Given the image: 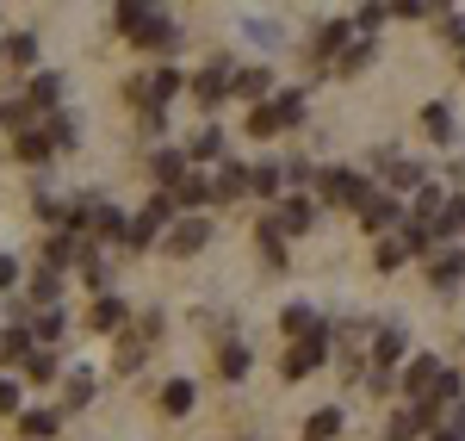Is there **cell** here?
Masks as SVG:
<instances>
[{"instance_id": "1", "label": "cell", "mask_w": 465, "mask_h": 441, "mask_svg": "<svg viewBox=\"0 0 465 441\" xmlns=\"http://www.w3.org/2000/svg\"><path fill=\"white\" fill-rule=\"evenodd\" d=\"M118 32L137 37V44L168 50V44H174V19H168V13H155V6H143V0H124V6H118Z\"/></svg>"}, {"instance_id": "2", "label": "cell", "mask_w": 465, "mask_h": 441, "mask_svg": "<svg viewBox=\"0 0 465 441\" xmlns=\"http://www.w3.org/2000/svg\"><path fill=\"white\" fill-rule=\"evenodd\" d=\"M366 193H372V181H366L360 168H322V181H317L322 205H348V212L366 205Z\"/></svg>"}, {"instance_id": "3", "label": "cell", "mask_w": 465, "mask_h": 441, "mask_svg": "<svg viewBox=\"0 0 465 441\" xmlns=\"http://www.w3.org/2000/svg\"><path fill=\"white\" fill-rule=\"evenodd\" d=\"M298 118H304V94H292V87H286L280 100H267V106L249 112V131H254V137H280V131H292Z\"/></svg>"}, {"instance_id": "4", "label": "cell", "mask_w": 465, "mask_h": 441, "mask_svg": "<svg viewBox=\"0 0 465 441\" xmlns=\"http://www.w3.org/2000/svg\"><path fill=\"white\" fill-rule=\"evenodd\" d=\"M329 355H335V336L322 330V336H311V342H292L286 361H280V373H286V379H311V373H317Z\"/></svg>"}, {"instance_id": "5", "label": "cell", "mask_w": 465, "mask_h": 441, "mask_svg": "<svg viewBox=\"0 0 465 441\" xmlns=\"http://www.w3.org/2000/svg\"><path fill=\"white\" fill-rule=\"evenodd\" d=\"M174 94H180V75L174 69H155V75H137V81H131V100H137L149 118H162V106H168Z\"/></svg>"}, {"instance_id": "6", "label": "cell", "mask_w": 465, "mask_h": 441, "mask_svg": "<svg viewBox=\"0 0 465 441\" xmlns=\"http://www.w3.org/2000/svg\"><path fill=\"white\" fill-rule=\"evenodd\" d=\"M360 224H366V230H372V236H391V230H403V205H397V193H379V186H372V193H366V205H360Z\"/></svg>"}, {"instance_id": "7", "label": "cell", "mask_w": 465, "mask_h": 441, "mask_svg": "<svg viewBox=\"0 0 465 441\" xmlns=\"http://www.w3.org/2000/svg\"><path fill=\"white\" fill-rule=\"evenodd\" d=\"M422 267H429V286H434V293H453V286L465 280V249L440 243V249H434V256L422 261Z\"/></svg>"}, {"instance_id": "8", "label": "cell", "mask_w": 465, "mask_h": 441, "mask_svg": "<svg viewBox=\"0 0 465 441\" xmlns=\"http://www.w3.org/2000/svg\"><path fill=\"white\" fill-rule=\"evenodd\" d=\"M311 218H317V205H311V199H286L273 218L261 224V236H298V230H311Z\"/></svg>"}, {"instance_id": "9", "label": "cell", "mask_w": 465, "mask_h": 441, "mask_svg": "<svg viewBox=\"0 0 465 441\" xmlns=\"http://www.w3.org/2000/svg\"><path fill=\"white\" fill-rule=\"evenodd\" d=\"M205 236H212V224H205V218H174V230L162 236V249H168V256H199Z\"/></svg>"}, {"instance_id": "10", "label": "cell", "mask_w": 465, "mask_h": 441, "mask_svg": "<svg viewBox=\"0 0 465 441\" xmlns=\"http://www.w3.org/2000/svg\"><path fill=\"white\" fill-rule=\"evenodd\" d=\"M149 175L162 181V193H174V186L193 175V162H186V149H155V155H149Z\"/></svg>"}, {"instance_id": "11", "label": "cell", "mask_w": 465, "mask_h": 441, "mask_svg": "<svg viewBox=\"0 0 465 441\" xmlns=\"http://www.w3.org/2000/svg\"><path fill=\"white\" fill-rule=\"evenodd\" d=\"M429 436H453V441H465V398L429 405Z\"/></svg>"}, {"instance_id": "12", "label": "cell", "mask_w": 465, "mask_h": 441, "mask_svg": "<svg viewBox=\"0 0 465 441\" xmlns=\"http://www.w3.org/2000/svg\"><path fill=\"white\" fill-rule=\"evenodd\" d=\"M410 348V336H403V324H385V330H372V367H397V355Z\"/></svg>"}, {"instance_id": "13", "label": "cell", "mask_w": 465, "mask_h": 441, "mask_svg": "<svg viewBox=\"0 0 465 441\" xmlns=\"http://www.w3.org/2000/svg\"><path fill=\"white\" fill-rule=\"evenodd\" d=\"M280 330H286L292 342H311V336H322V317L311 305H286V311H280Z\"/></svg>"}, {"instance_id": "14", "label": "cell", "mask_w": 465, "mask_h": 441, "mask_svg": "<svg viewBox=\"0 0 465 441\" xmlns=\"http://www.w3.org/2000/svg\"><path fill=\"white\" fill-rule=\"evenodd\" d=\"M422 429H429V410H422V405H397V410H391V429H385V441H416Z\"/></svg>"}, {"instance_id": "15", "label": "cell", "mask_w": 465, "mask_h": 441, "mask_svg": "<svg viewBox=\"0 0 465 441\" xmlns=\"http://www.w3.org/2000/svg\"><path fill=\"white\" fill-rule=\"evenodd\" d=\"M372 56H379V37H366V32H360L354 44H348V50L335 56V75H360L366 63H372Z\"/></svg>"}, {"instance_id": "16", "label": "cell", "mask_w": 465, "mask_h": 441, "mask_svg": "<svg viewBox=\"0 0 465 441\" xmlns=\"http://www.w3.org/2000/svg\"><path fill=\"white\" fill-rule=\"evenodd\" d=\"M249 186H254V168L223 162V168H217V181H212V193H217V199H236V193H249Z\"/></svg>"}, {"instance_id": "17", "label": "cell", "mask_w": 465, "mask_h": 441, "mask_svg": "<svg viewBox=\"0 0 465 441\" xmlns=\"http://www.w3.org/2000/svg\"><path fill=\"white\" fill-rule=\"evenodd\" d=\"M429 186V175L416 168V162H397L391 155V168H385V193H422Z\"/></svg>"}, {"instance_id": "18", "label": "cell", "mask_w": 465, "mask_h": 441, "mask_svg": "<svg viewBox=\"0 0 465 441\" xmlns=\"http://www.w3.org/2000/svg\"><path fill=\"white\" fill-rule=\"evenodd\" d=\"M267 87H273V75H267V69H236V75H230V94L261 100V106H267Z\"/></svg>"}, {"instance_id": "19", "label": "cell", "mask_w": 465, "mask_h": 441, "mask_svg": "<svg viewBox=\"0 0 465 441\" xmlns=\"http://www.w3.org/2000/svg\"><path fill=\"white\" fill-rule=\"evenodd\" d=\"M429 230H434V243H453V236H465V199H447V205H440V218H434Z\"/></svg>"}, {"instance_id": "20", "label": "cell", "mask_w": 465, "mask_h": 441, "mask_svg": "<svg viewBox=\"0 0 465 441\" xmlns=\"http://www.w3.org/2000/svg\"><path fill=\"white\" fill-rule=\"evenodd\" d=\"M124 317H131V311H124V298H100V305L87 311V330L112 336V330H118V324H124Z\"/></svg>"}, {"instance_id": "21", "label": "cell", "mask_w": 465, "mask_h": 441, "mask_svg": "<svg viewBox=\"0 0 465 441\" xmlns=\"http://www.w3.org/2000/svg\"><path fill=\"white\" fill-rule=\"evenodd\" d=\"M422 131H429L434 144H453V137H460V131H453V106H440V100L422 106Z\"/></svg>"}, {"instance_id": "22", "label": "cell", "mask_w": 465, "mask_h": 441, "mask_svg": "<svg viewBox=\"0 0 465 441\" xmlns=\"http://www.w3.org/2000/svg\"><path fill=\"white\" fill-rule=\"evenodd\" d=\"M193 94H199L205 106H217V100L230 94V69H223V63H212V69H205V75H199V81H193Z\"/></svg>"}, {"instance_id": "23", "label": "cell", "mask_w": 465, "mask_h": 441, "mask_svg": "<svg viewBox=\"0 0 465 441\" xmlns=\"http://www.w3.org/2000/svg\"><path fill=\"white\" fill-rule=\"evenodd\" d=\"M372 261H379V274H391V267H403V261H410V243H403V230H391V236H379V249H372Z\"/></svg>"}, {"instance_id": "24", "label": "cell", "mask_w": 465, "mask_h": 441, "mask_svg": "<svg viewBox=\"0 0 465 441\" xmlns=\"http://www.w3.org/2000/svg\"><path fill=\"white\" fill-rule=\"evenodd\" d=\"M217 193H212V181H199V175H186V181L174 186V205H186V212H199V205H212Z\"/></svg>"}, {"instance_id": "25", "label": "cell", "mask_w": 465, "mask_h": 441, "mask_svg": "<svg viewBox=\"0 0 465 441\" xmlns=\"http://www.w3.org/2000/svg\"><path fill=\"white\" fill-rule=\"evenodd\" d=\"M193 398H199V392H193V379H168V386H162V410H168V416H186Z\"/></svg>"}, {"instance_id": "26", "label": "cell", "mask_w": 465, "mask_h": 441, "mask_svg": "<svg viewBox=\"0 0 465 441\" xmlns=\"http://www.w3.org/2000/svg\"><path fill=\"white\" fill-rule=\"evenodd\" d=\"M217 155H223V131H217V125H205V131L186 144V162H217Z\"/></svg>"}, {"instance_id": "27", "label": "cell", "mask_w": 465, "mask_h": 441, "mask_svg": "<svg viewBox=\"0 0 465 441\" xmlns=\"http://www.w3.org/2000/svg\"><path fill=\"white\" fill-rule=\"evenodd\" d=\"M56 293H63L56 267H37V274H32V305H44V311H56Z\"/></svg>"}, {"instance_id": "28", "label": "cell", "mask_w": 465, "mask_h": 441, "mask_svg": "<svg viewBox=\"0 0 465 441\" xmlns=\"http://www.w3.org/2000/svg\"><path fill=\"white\" fill-rule=\"evenodd\" d=\"M304 436H311V441H335V436H341V410H311Z\"/></svg>"}, {"instance_id": "29", "label": "cell", "mask_w": 465, "mask_h": 441, "mask_svg": "<svg viewBox=\"0 0 465 441\" xmlns=\"http://www.w3.org/2000/svg\"><path fill=\"white\" fill-rule=\"evenodd\" d=\"M217 367H223V379L236 386V379L249 373V348H242V342H223V355H217Z\"/></svg>"}, {"instance_id": "30", "label": "cell", "mask_w": 465, "mask_h": 441, "mask_svg": "<svg viewBox=\"0 0 465 441\" xmlns=\"http://www.w3.org/2000/svg\"><path fill=\"white\" fill-rule=\"evenodd\" d=\"M19 429H25V441H50V436H56V416H50V410H25Z\"/></svg>"}, {"instance_id": "31", "label": "cell", "mask_w": 465, "mask_h": 441, "mask_svg": "<svg viewBox=\"0 0 465 441\" xmlns=\"http://www.w3.org/2000/svg\"><path fill=\"white\" fill-rule=\"evenodd\" d=\"M280 186H286V168H280V162H261V168H254V186H249V193H267V199H273Z\"/></svg>"}, {"instance_id": "32", "label": "cell", "mask_w": 465, "mask_h": 441, "mask_svg": "<svg viewBox=\"0 0 465 441\" xmlns=\"http://www.w3.org/2000/svg\"><path fill=\"white\" fill-rule=\"evenodd\" d=\"M50 131H19V155H25V162H44V155H50Z\"/></svg>"}, {"instance_id": "33", "label": "cell", "mask_w": 465, "mask_h": 441, "mask_svg": "<svg viewBox=\"0 0 465 441\" xmlns=\"http://www.w3.org/2000/svg\"><path fill=\"white\" fill-rule=\"evenodd\" d=\"M87 398H94V379H87V373H69V386H63V405L81 410Z\"/></svg>"}, {"instance_id": "34", "label": "cell", "mask_w": 465, "mask_h": 441, "mask_svg": "<svg viewBox=\"0 0 465 441\" xmlns=\"http://www.w3.org/2000/svg\"><path fill=\"white\" fill-rule=\"evenodd\" d=\"M63 336H69V317L63 311H44L37 317V342H63Z\"/></svg>"}, {"instance_id": "35", "label": "cell", "mask_w": 465, "mask_h": 441, "mask_svg": "<svg viewBox=\"0 0 465 441\" xmlns=\"http://www.w3.org/2000/svg\"><path fill=\"white\" fill-rule=\"evenodd\" d=\"M25 373H32V379H56V355H50V348H32V355H25Z\"/></svg>"}, {"instance_id": "36", "label": "cell", "mask_w": 465, "mask_h": 441, "mask_svg": "<svg viewBox=\"0 0 465 441\" xmlns=\"http://www.w3.org/2000/svg\"><path fill=\"white\" fill-rule=\"evenodd\" d=\"M0 355H6V361H25V355H32V336H25V330H6V336H0Z\"/></svg>"}, {"instance_id": "37", "label": "cell", "mask_w": 465, "mask_h": 441, "mask_svg": "<svg viewBox=\"0 0 465 441\" xmlns=\"http://www.w3.org/2000/svg\"><path fill=\"white\" fill-rule=\"evenodd\" d=\"M6 56H13L19 69H32V63H37V37H25V32H19L13 44H6Z\"/></svg>"}, {"instance_id": "38", "label": "cell", "mask_w": 465, "mask_h": 441, "mask_svg": "<svg viewBox=\"0 0 465 441\" xmlns=\"http://www.w3.org/2000/svg\"><path fill=\"white\" fill-rule=\"evenodd\" d=\"M385 19H391V6H360V13H354V25H360V32H366V37L379 32Z\"/></svg>"}, {"instance_id": "39", "label": "cell", "mask_w": 465, "mask_h": 441, "mask_svg": "<svg viewBox=\"0 0 465 441\" xmlns=\"http://www.w3.org/2000/svg\"><path fill=\"white\" fill-rule=\"evenodd\" d=\"M56 94H63L56 75H37V81H32V106H56Z\"/></svg>"}, {"instance_id": "40", "label": "cell", "mask_w": 465, "mask_h": 441, "mask_svg": "<svg viewBox=\"0 0 465 441\" xmlns=\"http://www.w3.org/2000/svg\"><path fill=\"white\" fill-rule=\"evenodd\" d=\"M440 37H447V44H460V50H465V13H440Z\"/></svg>"}, {"instance_id": "41", "label": "cell", "mask_w": 465, "mask_h": 441, "mask_svg": "<svg viewBox=\"0 0 465 441\" xmlns=\"http://www.w3.org/2000/svg\"><path fill=\"white\" fill-rule=\"evenodd\" d=\"M391 13L397 19H434V6H422V0H397Z\"/></svg>"}, {"instance_id": "42", "label": "cell", "mask_w": 465, "mask_h": 441, "mask_svg": "<svg viewBox=\"0 0 465 441\" xmlns=\"http://www.w3.org/2000/svg\"><path fill=\"white\" fill-rule=\"evenodd\" d=\"M261 261H267V267H286V249H280V236H261Z\"/></svg>"}, {"instance_id": "43", "label": "cell", "mask_w": 465, "mask_h": 441, "mask_svg": "<svg viewBox=\"0 0 465 441\" xmlns=\"http://www.w3.org/2000/svg\"><path fill=\"white\" fill-rule=\"evenodd\" d=\"M0 410H6V416L19 410V386H13V379H0Z\"/></svg>"}, {"instance_id": "44", "label": "cell", "mask_w": 465, "mask_h": 441, "mask_svg": "<svg viewBox=\"0 0 465 441\" xmlns=\"http://www.w3.org/2000/svg\"><path fill=\"white\" fill-rule=\"evenodd\" d=\"M13 280H19V261H13V256H0V286H13Z\"/></svg>"}]
</instances>
